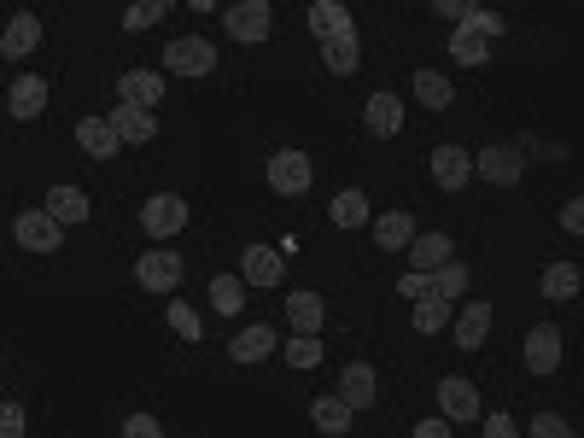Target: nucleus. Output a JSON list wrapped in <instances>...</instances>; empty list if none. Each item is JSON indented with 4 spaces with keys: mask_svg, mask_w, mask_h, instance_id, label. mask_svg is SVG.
I'll use <instances>...</instances> for the list:
<instances>
[{
    "mask_svg": "<svg viewBox=\"0 0 584 438\" xmlns=\"http://www.w3.org/2000/svg\"><path fill=\"white\" fill-rule=\"evenodd\" d=\"M164 71H170V76H187V82H194V76H211V71H217V47L205 42V36H176V42L164 47Z\"/></svg>",
    "mask_w": 584,
    "mask_h": 438,
    "instance_id": "nucleus-1",
    "label": "nucleus"
},
{
    "mask_svg": "<svg viewBox=\"0 0 584 438\" xmlns=\"http://www.w3.org/2000/svg\"><path fill=\"white\" fill-rule=\"evenodd\" d=\"M187 228V199L182 193H152L141 205V234L147 240H176Z\"/></svg>",
    "mask_w": 584,
    "mask_h": 438,
    "instance_id": "nucleus-2",
    "label": "nucleus"
},
{
    "mask_svg": "<svg viewBox=\"0 0 584 438\" xmlns=\"http://www.w3.org/2000/svg\"><path fill=\"white\" fill-rule=\"evenodd\" d=\"M269 0H240V7H222V29L240 42V47H257V42H269Z\"/></svg>",
    "mask_w": 584,
    "mask_h": 438,
    "instance_id": "nucleus-3",
    "label": "nucleus"
},
{
    "mask_svg": "<svg viewBox=\"0 0 584 438\" xmlns=\"http://www.w3.org/2000/svg\"><path fill=\"white\" fill-rule=\"evenodd\" d=\"M12 240H19L24 251H42V258H54V251H65V228L36 205V211H19V223H12Z\"/></svg>",
    "mask_w": 584,
    "mask_h": 438,
    "instance_id": "nucleus-4",
    "label": "nucleus"
},
{
    "mask_svg": "<svg viewBox=\"0 0 584 438\" xmlns=\"http://www.w3.org/2000/svg\"><path fill=\"white\" fill-rule=\"evenodd\" d=\"M269 188L275 193H287V199H299V193H311V181H316V164L304 158V153H292V146H281V153L269 158Z\"/></svg>",
    "mask_w": 584,
    "mask_h": 438,
    "instance_id": "nucleus-5",
    "label": "nucleus"
},
{
    "mask_svg": "<svg viewBox=\"0 0 584 438\" xmlns=\"http://www.w3.org/2000/svg\"><path fill=\"white\" fill-rule=\"evenodd\" d=\"M182 251H141L135 258V281L147 286V293H176L182 286Z\"/></svg>",
    "mask_w": 584,
    "mask_h": 438,
    "instance_id": "nucleus-6",
    "label": "nucleus"
},
{
    "mask_svg": "<svg viewBox=\"0 0 584 438\" xmlns=\"http://www.w3.org/2000/svg\"><path fill=\"white\" fill-rule=\"evenodd\" d=\"M439 410H444V421H479L486 415V403H479V386L474 380H462V375H451V380H439Z\"/></svg>",
    "mask_w": 584,
    "mask_h": 438,
    "instance_id": "nucleus-7",
    "label": "nucleus"
},
{
    "mask_svg": "<svg viewBox=\"0 0 584 438\" xmlns=\"http://www.w3.org/2000/svg\"><path fill=\"white\" fill-rule=\"evenodd\" d=\"M521 170H526V158L514 153V146H479L474 153V176H486V181H497V188H514V181H521Z\"/></svg>",
    "mask_w": 584,
    "mask_h": 438,
    "instance_id": "nucleus-8",
    "label": "nucleus"
},
{
    "mask_svg": "<svg viewBox=\"0 0 584 438\" xmlns=\"http://www.w3.org/2000/svg\"><path fill=\"white\" fill-rule=\"evenodd\" d=\"M281 275H287V251H275V246L240 251V281L246 286H281Z\"/></svg>",
    "mask_w": 584,
    "mask_h": 438,
    "instance_id": "nucleus-9",
    "label": "nucleus"
},
{
    "mask_svg": "<svg viewBox=\"0 0 584 438\" xmlns=\"http://www.w3.org/2000/svg\"><path fill=\"white\" fill-rule=\"evenodd\" d=\"M42 211L54 216L59 228H77V223H89L94 216V205H89V193L82 188H71V181H59V188H47V199H42Z\"/></svg>",
    "mask_w": 584,
    "mask_h": 438,
    "instance_id": "nucleus-10",
    "label": "nucleus"
},
{
    "mask_svg": "<svg viewBox=\"0 0 584 438\" xmlns=\"http://www.w3.org/2000/svg\"><path fill=\"white\" fill-rule=\"evenodd\" d=\"M36 47H42V19H36V12H12V24L0 29V59L19 64V59L36 54Z\"/></svg>",
    "mask_w": 584,
    "mask_h": 438,
    "instance_id": "nucleus-11",
    "label": "nucleus"
},
{
    "mask_svg": "<svg viewBox=\"0 0 584 438\" xmlns=\"http://www.w3.org/2000/svg\"><path fill=\"white\" fill-rule=\"evenodd\" d=\"M561 368V328H549V322H538L526 333V375H556Z\"/></svg>",
    "mask_w": 584,
    "mask_h": 438,
    "instance_id": "nucleus-12",
    "label": "nucleus"
},
{
    "mask_svg": "<svg viewBox=\"0 0 584 438\" xmlns=\"http://www.w3.org/2000/svg\"><path fill=\"white\" fill-rule=\"evenodd\" d=\"M468 176H474L468 146H433V188L462 193V188H468Z\"/></svg>",
    "mask_w": 584,
    "mask_h": 438,
    "instance_id": "nucleus-13",
    "label": "nucleus"
},
{
    "mask_svg": "<svg viewBox=\"0 0 584 438\" xmlns=\"http://www.w3.org/2000/svg\"><path fill=\"white\" fill-rule=\"evenodd\" d=\"M451 258H456V246H451V234H444V228L409 240V269H416V275H433V269H444Z\"/></svg>",
    "mask_w": 584,
    "mask_h": 438,
    "instance_id": "nucleus-14",
    "label": "nucleus"
},
{
    "mask_svg": "<svg viewBox=\"0 0 584 438\" xmlns=\"http://www.w3.org/2000/svg\"><path fill=\"white\" fill-rule=\"evenodd\" d=\"M106 123H112V134H117V141H129V146H147V141H159V117H152V111H141V106H117V111L106 117Z\"/></svg>",
    "mask_w": 584,
    "mask_h": 438,
    "instance_id": "nucleus-15",
    "label": "nucleus"
},
{
    "mask_svg": "<svg viewBox=\"0 0 584 438\" xmlns=\"http://www.w3.org/2000/svg\"><path fill=\"white\" fill-rule=\"evenodd\" d=\"M339 398L351 403V410H374L381 403V380H374L369 363H346V375H339Z\"/></svg>",
    "mask_w": 584,
    "mask_h": 438,
    "instance_id": "nucleus-16",
    "label": "nucleus"
},
{
    "mask_svg": "<svg viewBox=\"0 0 584 438\" xmlns=\"http://www.w3.org/2000/svg\"><path fill=\"white\" fill-rule=\"evenodd\" d=\"M363 123L374 141H392V134L404 129V99L398 94H369V106H363Z\"/></svg>",
    "mask_w": 584,
    "mask_h": 438,
    "instance_id": "nucleus-17",
    "label": "nucleus"
},
{
    "mask_svg": "<svg viewBox=\"0 0 584 438\" xmlns=\"http://www.w3.org/2000/svg\"><path fill=\"white\" fill-rule=\"evenodd\" d=\"M7 106H12V117H19V123H36V117L47 111V76H19V82H12V99H7Z\"/></svg>",
    "mask_w": 584,
    "mask_h": 438,
    "instance_id": "nucleus-18",
    "label": "nucleus"
},
{
    "mask_svg": "<svg viewBox=\"0 0 584 438\" xmlns=\"http://www.w3.org/2000/svg\"><path fill=\"white\" fill-rule=\"evenodd\" d=\"M117 94H124V106L152 111L164 99V76L159 71H124V76H117Z\"/></svg>",
    "mask_w": 584,
    "mask_h": 438,
    "instance_id": "nucleus-19",
    "label": "nucleus"
},
{
    "mask_svg": "<svg viewBox=\"0 0 584 438\" xmlns=\"http://www.w3.org/2000/svg\"><path fill=\"white\" fill-rule=\"evenodd\" d=\"M77 146H82L94 164H106V158H117V146H124V141L112 134L106 117H82V123H77Z\"/></svg>",
    "mask_w": 584,
    "mask_h": 438,
    "instance_id": "nucleus-20",
    "label": "nucleus"
},
{
    "mask_svg": "<svg viewBox=\"0 0 584 438\" xmlns=\"http://www.w3.org/2000/svg\"><path fill=\"white\" fill-rule=\"evenodd\" d=\"M311 421H316V427L328 433V438H346L351 421H357V410H351V403L339 398V392H322V398L311 403Z\"/></svg>",
    "mask_w": 584,
    "mask_h": 438,
    "instance_id": "nucleus-21",
    "label": "nucleus"
},
{
    "mask_svg": "<svg viewBox=\"0 0 584 438\" xmlns=\"http://www.w3.org/2000/svg\"><path fill=\"white\" fill-rule=\"evenodd\" d=\"M409 240H416V216L409 211H381L374 216V246L381 251H409Z\"/></svg>",
    "mask_w": 584,
    "mask_h": 438,
    "instance_id": "nucleus-22",
    "label": "nucleus"
},
{
    "mask_svg": "<svg viewBox=\"0 0 584 438\" xmlns=\"http://www.w3.org/2000/svg\"><path fill=\"white\" fill-rule=\"evenodd\" d=\"M491 333V305L486 298H468V310L456 316V351H479Z\"/></svg>",
    "mask_w": 584,
    "mask_h": 438,
    "instance_id": "nucleus-23",
    "label": "nucleus"
},
{
    "mask_svg": "<svg viewBox=\"0 0 584 438\" xmlns=\"http://www.w3.org/2000/svg\"><path fill=\"white\" fill-rule=\"evenodd\" d=\"M275 328H264V322H252V328H240L234 333V345H229V357L234 363H264V357H275Z\"/></svg>",
    "mask_w": 584,
    "mask_h": 438,
    "instance_id": "nucleus-24",
    "label": "nucleus"
},
{
    "mask_svg": "<svg viewBox=\"0 0 584 438\" xmlns=\"http://www.w3.org/2000/svg\"><path fill=\"white\" fill-rule=\"evenodd\" d=\"M328 216H334V228H369L374 223V205H369L363 188H346V193H334Z\"/></svg>",
    "mask_w": 584,
    "mask_h": 438,
    "instance_id": "nucleus-25",
    "label": "nucleus"
},
{
    "mask_svg": "<svg viewBox=\"0 0 584 438\" xmlns=\"http://www.w3.org/2000/svg\"><path fill=\"white\" fill-rule=\"evenodd\" d=\"M351 7H339V0H316L311 7V36L316 42H334V36H351Z\"/></svg>",
    "mask_w": 584,
    "mask_h": 438,
    "instance_id": "nucleus-26",
    "label": "nucleus"
},
{
    "mask_svg": "<svg viewBox=\"0 0 584 438\" xmlns=\"http://www.w3.org/2000/svg\"><path fill=\"white\" fill-rule=\"evenodd\" d=\"M287 322H292V333H316L322 322H328V298L322 293H292L287 298Z\"/></svg>",
    "mask_w": 584,
    "mask_h": 438,
    "instance_id": "nucleus-27",
    "label": "nucleus"
},
{
    "mask_svg": "<svg viewBox=\"0 0 584 438\" xmlns=\"http://www.w3.org/2000/svg\"><path fill=\"white\" fill-rule=\"evenodd\" d=\"M416 99L427 111H451L456 88H451V76H444V71H416Z\"/></svg>",
    "mask_w": 584,
    "mask_h": 438,
    "instance_id": "nucleus-28",
    "label": "nucleus"
},
{
    "mask_svg": "<svg viewBox=\"0 0 584 438\" xmlns=\"http://www.w3.org/2000/svg\"><path fill=\"white\" fill-rule=\"evenodd\" d=\"M357 59H363V42H357V29H351V36L322 42V64H328L334 76H351V71H357Z\"/></svg>",
    "mask_w": 584,
    "mask_h": 438,
    "instance_id": "nucleus-29",
    "label": "nucleus"
},
{
    "mask_svg": "<svg viewBox=\"0 0 584 438\" xmlns=\"http://www.w3.org/2000/svg\"><path fill=\"white\" fill-rule=\"evenodd\" d=\"M211 310L217 316H240V310H246V281H240V275H217L211 281Z\"/></svg>",
    "mask_w": 584,
    "mask_h": 438,
    "instance_id": "nucleus-30",
    "label": "nucleus"
},
{
    "mask_svg": "<svg viewBox=\"0 0 584 438\" xmlns=\"http://www.w3.org/2000/svg\"><path fill=\"white\" fill-rule=\"evenodd\" d=\"M281 357H287V368H316L322 357H328V345H322L316 333H292V340L281 345Z\"/></svg>",
    "mask_w": 584,
    "mask_h": 438,
    "instance_id": "nucleus-31",
    "label": "nucleus"
},
{
    "mask_svg": "<svg viewBox=\"0 0 584 438\" xmlns=\"http://www.w3.org/2000/svg\"><path fill=\"white\" fill-rule=\"evenodd\" d=\"M433 293L444 298V305H456V298L468 293V263H462V258H451L444 269H433Z\"/></svg>",
    "mask_w": 584,
    "mask_h": 438,
    "instance_id": "nucleus-32",
    "label": "nucleus"
},
{
    "mask_svg": "<svg viewBox=\"0 0 584 438\" xmlns=\"http://www.w3.org/2000/svg\"><path fill=\"white\" fill-rule=\"evenodd\" d=\"M544 298H579V263H549L544 269Z\"/></svg>",
    "mask_w": 584,
    "mask_h": 438,
    "instance_id": "nucleus-33",
    "label": "nucleus"
},
{
    "mask_svg": "<svg viewBox=\"0 0 584 438\" xmlns=\"http://www.w3.org/2000/svg\"><path fill=\"white\" fill-rule=\"evenodd\" d=\"M451 59L474 71V64H486V59H491V42H479L474 29H456V36H451Z\"/></svg>",
    "mask_w": 584,
    "mask_h": 438,
    "instance_id": "nucleus-34",
    "label": "nucleus"
},
{
    "mask_svg": "<svg viewBox=\"0 0 584 438\" xmlns=\"http://www.w3.org/2000/svg\"><path fill=\"white\" fill-rule=\"evenodd\" d=\"M451 328V305L444 298H421L416 305V333H444Z\"/></svg>",
    "mask_w": 584,
    "mask_h": 438,
    "instance_id": "nucleus-35",
    "label": "nucleus"
},
{
    "mask_svg": "<svg viewBox=\"0 0 584 438\" xmlns=\"http://www.w3.org/2000/svg\"><path fill=\"white\" fill-rule=\"evenodd\" d=\"M164 316H170V328H176L187 345L199 340V328H205V322H199V310H194V305H182V298H170V305H164Z\"/></svg>",
    "mask_w": 584,
    "mask_h": 438,
    "instance_id": "nucleus-36",
    "label": "nucleus"
},
{
    "mask_svg": "<svg viewBox=\"0 0 584 438\" xmlns=\"http://www.w3.org/2000/svg\"><path fill=\"white\" fill-rule=\"evenodd\" d=\"M164 12H170L164 0H147V7H141V0H135V7L124 12V29H135V36H141V29H152V24L164 19Z\"/></svg>",
    "mask_w": 584,
    "mask_h": 438,
    "instance_id": "nucleus-37",
    "label": "nucleus"
},
{
    "mask_svg": "<svg viewBox=\"0 0 584 438\" xmlns=\"http://www.w3.org/2000/svg\"><path fill=\"white\" fill-rule=\"evenodd\" d=\"M526 438H573V427H567V421L561 415H532V427H526Z\"/></svg>",
    "mask_w": 584,
    "mask_h": 438,
    "instance_id": "nucleus-38",
    "label": "nucleus"
},
{
    "mask_svg": "<svg viewBox=\"0 0 584 438\" xmlns=\"http://www.w3.org/2000/svg\"><path fill=\"white\" fill-rule=\"evenodd\" d=\"M398 293L416 298V305H421V298H439V293H433V275H416V269H409V275H398Z\"/></svg>",
    "mask_w": 584,
    "mask_h": 438,
    "instance_id": "nucleus-39",
    "label": "nucleus"
},
{
    "mask_svg": "<svg viewBox=\"0 0 584 438\" xmlns=\"http://www.w3.org/2000/svg\"><path fill=\"white\" fill-rule=\"evenodd\" d=\"M0 438H24V403H0Z\"/></svg>",
    "mask_w": 584,
    "mask_h": 438,
    "instance_id": "nucleus-40",
    "label": "nucleus"
},
{
    "mask_svg": "<svg viewBox=\"0 0 584 438\" xmlns=\"http://www.w3.org/2000/svg\"><path fill=\"white\" fill-rule=\"evenodd\" d=\"M124 438H164V427H159V415H129Z\"/></svg>",
    "mask_w": 584,
    "mask_h": 438,
    "instance_id": "nucleus-41",
    "label": "nucleus"
},
{
    "mask_svg": "<svg viewBox=\"0 0 584 438\" xmlns=\"http://www.w3.org/2000/svg\"><path fill=\"white\" fill-rule=\"evenodd\" d=\"M479 421H486V438H521V433H514V421H509L503 410H491V415H479Z\"/></svg>",
    "mask_w": 584,
    "mask_h": 438,
    "instance_id": "nucleus-42",
    "label": "nucleus"
},
{
    "mask_svg": "<svg viewBox=\"0 0 584 438\" xmlns=\"http://www.w3.org/2000/svg\"><path fill=\"white\" fill-rule=\"evenodd\" d=\"M561 228L567 234H584V199H567V205H561Z\"/></svg>",
    "mask_w": 584,
    "mask_h": 438,
    "instance_id": "nucleus-43",
    "label": "nucleus"
},
{
    "mask_svg": "<svg viewBox=\"0 0 584 438\" xmlns=\"http://www.w3.org/2000/svg\"><path fill=\"white\" fill-rule=\"evenodd\" d=\"M409 438H451V421H416Z\"/></svg>",
    "mask_w": 584,
    "mask_h": 438,
    "instance_id": "nucleus-44",
    "label": "nucleus"
}]
</instances>
